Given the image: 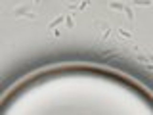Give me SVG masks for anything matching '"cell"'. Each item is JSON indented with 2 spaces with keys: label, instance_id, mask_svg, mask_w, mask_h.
<instances>
[{
  "label": "cell",
  "instance_id": "cell-5",
  "mask_svg": "<svg viewBox=\"0 0 153 115\" xmlns=\"http://www.w3.org/2000/svg\"><path fill=\"white\" fill-rule=\"evenodd\" d=\"M134 4H136V6H143V8H149L151 6V0H134Z\"/></svg>",
  "mask_w": 153,
  "mask_h": 115
},
{
  "label": "cell",
  "instance_id": "cell-3",
  "mask_svg": "<svg viewBox=\"0 0 153 115\" xmlns=\"http://www.w3.org/2000/svg\"><path fill=\"white\" fill-rule=\"evenodd\" d=\"M109 8L115 10V12H124V10H126V6L121 4V2H111V4H109Z\"/></svg>",
  "mask_w": 153,
  "mask_h": 115
},
{
  "label": "cell",
  "instance_id": "cell-10",
  "mask_svg": "<svg viewBox=\"0 0 153 115\" xmlns=\"http://www.w3.org/2000/svg\"><path fill=\"white\" fill-rule=\"evenodd\" d=\"M149 63H153V56H149Z\"/></svg>",
  "mask_w": 153,
  "mask_h": 115
},
{
  "label": "cell",
  "instance_id": "cell-8",
  "mask_svg": "<svg viewBox=\"0 0 153 115\" xmlns=\"http://www.w3.org/2000/svg\"><path fill=\"white\" fill-rule=\"evenodd\" d=\"M88 4H90V0H82V2L79 4V10H86V8H88Z\"/></svg>",
  "mask_w": 153,
  "mask_h": 115
},
{
  "label": "cell",
  "instance_id": "cell-4",
  "mask_svg": "<svg viewBox=\"0 0 153 115\" xmlns=\"http://www.w3.org/2000/svg\"><path fill=\"white\" fill-rule=\"evenodd\" d=\"M63 19H65L63 16H57V17H56V19H54V21H52V23H50V25H48V27H50V29H56L57 25H59V23H63Z\"/></svg>",
  "mask_w": 153,
  "mask_h": 115
},
{
  "label": "cell",
  "instance_id": "cell-2",
  "mask_svg": "<svg viewBox=\"0 0 153 115\" xmlns=\"http://www.w3.org/2000/svg\"><path fill=\"white\" fill-rule=\"evenodd\" d=\"M119 38H124V40H132V33L130 31H124V29H119Z\"/></svg>",
  "mask_w": 153,
  "mask_h": 115
},
{
  "label": "cell",
  "instance_id": "cell-7",
  "mask_svg": "<svg viewBox=\"0 0 153 115\" xmlns=\"http://www.w3.org/2000/svg\"><path fill=\"white\" fill-rule=\"evenodd\" d=\"M65 25L69 27V29H73V25H75V21H73V17H71V16H67V17H65Z\"/></svg>",
  "mask_w": 153,
  "mask_h": 115
},
{
  "label": "cell",
  "instance_id": "cell-6",
  "mask_svg": "<svg viewBox=\"0 0 153 115\" xmlns=\"http://www.w3.org/2000/svg\"><path fill=\"white\" fill-rule=\"evenodd\" d=\"M124 16H126L128 21H134V10L130 6H126V10H124Z\"/></svg>",
  "mask_w": 153,
  "mask_h": 115
},
{
  "label": "cell",
  "instance_id": "cell-1",
  "mask_svg": "<svg viewBox=\"0 0 153 115\" xmlns=\"http://www.w3.org/2000/svg\"><path fill=\"white\" fill-rule=\"evenodd\" d=\"M13 13H16L17 17H29V19H33V17H35V13L31 12L29 4H21V6H17L16 10H13Z\"/></svg>",
  "mask_w": 153,
  "mask_h": 115
},
{
  "label": "cell",
  "instance_id": "cell-9",
  "mask_svg": "<svg viewBox=\"0 0 153 115\" xmlns=\"http://www.w3.org/2000/svg\"><path fill=\"white\" fill-rule=\"evenodd\" d=\"M33 2H35V4H40V2H42V0H33Z\"/></svg>",
  "mask_w": 153,
  "mask_h": 115
}]
</instances>
